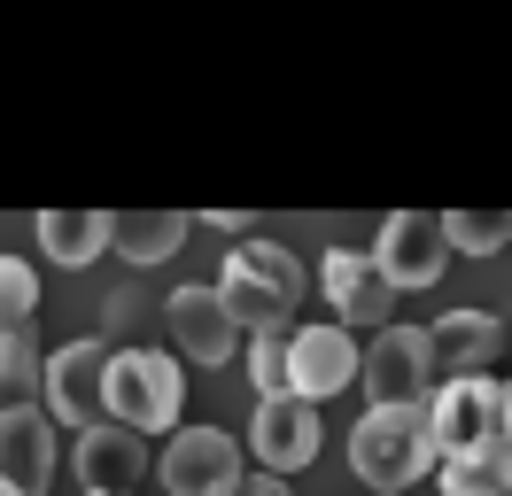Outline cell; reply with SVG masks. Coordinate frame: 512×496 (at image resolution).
<instances>
[{"mask_svg":"<svg viewBox=\"0 0 512 496\" xmlns=\"http://www.w3.org/2000/svg\"><path fill=\"white\" fill-rule=\"evenodd\" d=\"M55 481V427L32 411H0V489L16 496H39Z\"/></svg>","mask_w":512,"mask_h":496,"instance_id":"cell-15","label":"cell"},{"mask_svg":"<svg viewBox=\"0 0 512 496\" xmlns=\"http://www.w3.org/2000/svg\"><path fill=\"white\" fill-rule=\"evenodd\" d=\"M497 411H505V388L481 380V372H458L427 396V434H435V458H466L481 442H497Z\"/></svg>","mask_w":512,"mask_h":496,"instance_id":"cell-7","label":"cell"},{"mask_svg":"<svg viewBox=\"0 0 512 496\" xmlns=\"http://www.w3.org/2000/svg\"><path fill=\"white\" fill-rule=\"evenodd\" d=\"M249 380L264 396H288V334H249Z\"/></svg>","mask_w":512,"mask_h":496,"instance_id":"cell-22","label":"cell"},{"mask_svg":"<svg viewBox=\"0 0 512 496\" xmlns=\"http://www.w3.org/2000/svg\"><path fill=\"white\" fill-rule=\"evenodd\" d=\"M435 225H443V241L466 248V256H489V248L512 241V210H443Z\"/></svg>","mask_w":512,"mask_h":496,"instance_id":"cell-20","label":"cell"},{"mask_svg":"<svg viewBox=\"0 0 512 496\" xmlns=\"http://www.w3.org/2000/svg\"><path fill=\"white\" fill-rule=\"evenodd\" d=\"M140 473H148V442L125 427H86L78 434V481L86 496H140Z\"/></svg>","mask_w":512,"mask_h":496,"instance_id":"cell-13","label":"cell"},{"mask_svg":"<svg viewBox=\"0 0 512 496\" xmlns=\"http://www.w3.org/2000/svg\"><path fill=\"white\" fill-rule=\"evenodd\" d=\"M179 396H187V372L171 349H125L101 372V419L125 434H179Z\"/></svg>","mask_w":512,"mask_h":496,"instance_id":"cell-2","label":"cell"},{"mask_svg":"<svg viewBox=\"0 0 512 496\" xmlns=\"http://www.w3.org/2000/svg\"><path fill=\"white\" fill-rule=\"evenodd\" d=\"M0 496H16V489H0Z\"/></svg>","mask_w":512,"mask_h":496,"instance_id":"cell-25","label":"cell"},{"mask_svg":"<svg viewBox=\"0 0 512 496\" xmlns=\"http://www.w3.org/2000/svg\"><path fill=\"white\" fill-rule=\"evenodd\" d=\"M187 241V217L179 210H125L109 217V248L125 256V264H163V256H179Z\"/></svg>","mask_w":512,"mask_h":496,"instance_id":"cell-17","label":"cell"},{"mask_svg":"<svg viewBox=\"0 0 512 496\" xmlns=\"http://www.w3.org/2000/svg\"><path fill=\"white\" fill-rule=\"evenodd\" d=\"M342 388H357V334H342L334 318L326 326H295L288 334V396L326 403Z\"/></svg>","mask_w":512,"mask_h":496,"instance_id":"cell-10","label":"cell"},{"mask_svg":"<svg viewBox=\"0 0 512 496\" xmlns=\"http://www.w3.org/2000/svg\"><path fill=\"white\" fill-rule=\"evenodd\" d=\"M443 496H512V450L481 442L466 458H443Z\"/></svg>","mask_w":512,"mask_h":496,"instance_id":"cell-18","label":"cell"},{"mask_svg":"<svg viewBox=\"0 0 512 496\" xmlns=\"http://www.w3.org/2000/svg\"><path fill=\"white\" fill-rule=\"evenodd\" d=\"M101 372H109V349L101 341H70L55 357H39V419L47 427H101Z\"/></svg>","mask_w":512,"mask_h":496,"instance_id":"cell-6","label":"cell"},{"mask_svg":"<svg viewBox=\"0 0 512 496\" xmlns=\"http://www.w3.org/2000/svg\"><path fill=\"white\" fill-rule=\"evenodd\" d=\"M373 272L388 279V295H404V287H435L450 272V241L443 225L427 210H396L381 225V248H373Z\"/></svg>","mask_w":512,"mask_h":496,"instance_id":"cell-8","label":"cell"},{"mask_svg":"<svg viewBox=\"0 0 512 496\" xmlns=\"http://www.w3.org/2000/svg\"><path fill=\"white\" fill-rule=\"evenodd\" d=\"M497 442L512 450V388H505V411H497Z\"/></svg>","mask_w":512,"mask_h":496,"instance_id":"cell-24","label":"cell"},{"mask_svg":"<svg viewBox=\"0 0 512 496\" xmlns=\"http://www.w3.org/2000/svg\"><path fill=\"white\" fill-rule=\"evenodd\" d=\"M249 450L272 465V481L295 473V465H311V458H319V403L264 396V403H256V427H249Z\"/></svg>","mask_w":512,"mask_h":496,"instance_id":"cell-12","label":"cell"},{"mask_svg":"<svg viewBox=\"0 0 512 496\" xmlns=\"http://www.w3.org/2000/svg\"><path fill=\"white\" fill-rule=\"evenodd\" d=\"M357 388H365V411H412V403L435 396L419 326H381L373 349H357Z\"/></svg>","mask_w":512,"mask_h":496,"instance_id":"cell-4","label":"cell"},{"mask_svg":"<svg viewBox=\"0 0 512 496\" xmlns=\"http://www.w3.org/2000/svg\"><path fill=\"white\" fill-rule=\"evenodd\" d=\"M39 248L63 264V272H86L109 256V210H47L39 217Z\"/></svg>","mask_w":512,"mask_h":496,"instance_id":"cell-16","label":"cell"},{"mask_svg":"<svg viewBox=\"0 0 512 496\" xmlns=\"http://www.w3.org/2000/svg\"><path fill=\"white\" fill-rule=\"evenodd\" d=\"M233 496H288V481H272V473H256V481H249V473H241V489H233Z\"/></svg>","mask_w":512,"mask_h":496,"instance_id":"cell-23","label":"cell"},{"mask_svg":"<svg viewBox=\"0 0 512 496\" xmlns=\"http://www.w3.org/2000/svg\"><path fill=\"white\" fill-rule=\"evenodd\" d=\"M39 403V349L32 334L0 341V411H32Z\"/></svg>","mask_w":512,"mask_h":496,"instance_id":"cell-21","label":"cell"},{"mask_svg":"<svg viewBox=\"0 0 512 496\" xmlns=\"http://www.w3.org/2000/svg\"><path fill=\"white\" fill-rule=\"evenodd\" d=\"M163 326H171V349H179L187 365H233V349H241V326L225 318V303L210 287L163 295Z\"/></svg>","mask_w":512,"mask_h":496,"instance_id":"cell-11","label":"cell"},{"mask_svg":"<svg viewBox=\"0 0 512 496\" xmlns=\"http://www.w3.org/2000/svg\"><path fill=\"white\" fill-rule=\"evenodd\" d=\"M163 496H233L241 489V442L225 427H179L156 458Z\"/></svg>","mask_w":512,"mask_h":496,"instance_id":"cell-5","label":"cell"},{"mask_svg":"<svg viewBox=\"0 0 512 496\" xmlns=\"http://www.w3.org/2000/svg\"><path fill=\"white\" fill-rule=\"evenodd\" d=\"M350 465L365 489H412L419 473L435 465V434H427V403H412V411H365L350 427Z\"/></svg>","mask_w":512,"mask_h":496,"instance_id":"cell-3","label":"cell"},{"mask_svg":"<svg viewBox=\"0 0 512 496\" xmlns=\"http://www.w3.org/2000/svg\"><path fill=\"white\" fill-rule=\"evenodd\" d=\"M497 341H505V326L489 318V310H443L435 326H419V349H427V372H481L489 357H497Z\"/></svg>","mask_w":512,"mask_h":496,"instance_id":"cell-14","label":"cell"},{"mask_svg":"<svg viewBox=\"0 0 512 496\" xmlns=\"http://www.w3.org/2000/svg\"><path fill=\"white\" fill-rule=\"evenodd\" d=\"M319 287H326V303H334V326H342V334H350V326H365V334L396 326V295H388V279L373 272L365 248H326Z\"/></svg>","mask_w":512,"mask_h":496,"instance_id":"cell-9","label":"cell"},{"mask_svg":"<svg viewBox=\"0 0 512 496\" xmlns=\"http://www.w3.org/2000/svg\"><path fill=\"white\" fill-rule=\"evenodd\" d=\"M225 303L233 326H249V334H288V310L303 303V264H295V248L280 241H233L225 248V272L210 287Z\"/></svg>","mask_w":512,"mask_h":496,"instance_id":"cell-1","label":"cell"},{"mask_svg":"<svg viewBox=\"0 0 512 496\" xmlns=\"http://www.w3.org/2000/svg\"><path fill=\"white\" fill-rule=\"evenodd\" d=\"M32 318H39V272L16 264V256H0V341L32 334Z\"/></svg>","mask_w":512,"mask_h":496,"instance_id":"cell-19","label":"cell"}]
</instances>
